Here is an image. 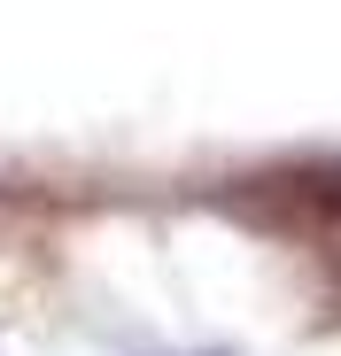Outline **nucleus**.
<instances>
[{"instance_id":"f257e3e1","label":"nucleus","mask_w":341,"mask_h":356,"mask_svg":"<svg viewBox=\"0 0 341 356\" xmlns=\"http://www.w3.org/2000/svg\"><path fill=\"white\" fill-rule=\"evenodd\" d=\"M295 209H303V232H310V241L341 264V178H303Z\"/></svg>"}]
</instances>
